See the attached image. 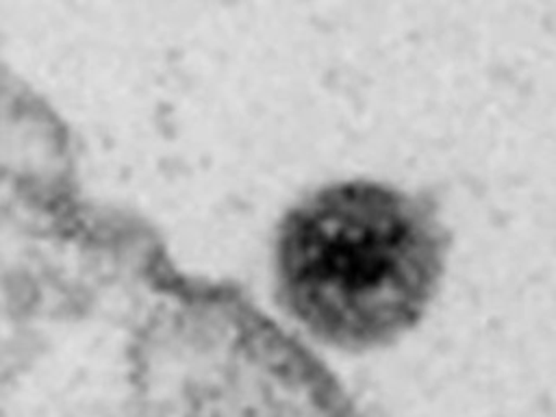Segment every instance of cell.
Returning a JSON list of instances; mask_svg holds the SVG:
<instances>
[{
  "label": "cell",
  "instance_id": "obj_1",
  "mask_svg": "<svg viewBox=\"0 0 556 417\" xmlns=\"http://www.w3.org/2000/svg\"><path fill=\"white\" fill-rule=\"evenodd\" d=\"M445 250L441 222L417 195L374 180L334 182L285 215L276 239L278 293L321 343L387 345L426 313Z\"/></svg>",
  "mask_w": 556,
  "mask_h": 417
}]
</instances>
